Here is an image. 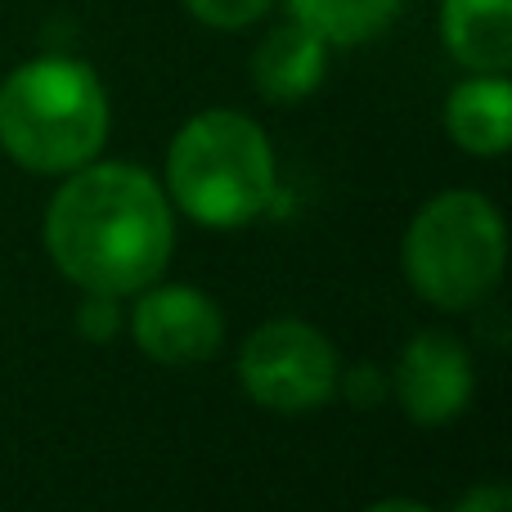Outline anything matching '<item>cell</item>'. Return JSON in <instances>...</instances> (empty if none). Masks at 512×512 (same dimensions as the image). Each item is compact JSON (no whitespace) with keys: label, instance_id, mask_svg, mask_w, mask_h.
Instances as JSON below:
<instances>
[{"label":"cell","instance_id":"7","mask_svg":"<svg viewBox=\"0 0 512 512\" xmlns=\"http://www.w3.org/2000/svg\"><path fill=\"white\" fill-rule=\"evenodd\" d=\"M400 409L418 427H445L472 400V355L450 333H418L396 364Z\"/></svg>","mask_w":512,"mask_h":512},{"label":"cell","instance_id":"15","mask_svg":"<svg viewBox=\"0 0 512 512\" xmlns=\"http://www.w3.org/2000/svg\"><path fill=\"white\" fill-rule=\"evenodd\" d=\"M364 387H369V400H378L382 396V373L378 369H355L351 373V396L364 400Z\"/></svg>","mask_w":512,"mask_h":512},{"label":"cell","instance_id":"4","mask_svg":"<svg viewBox=\"0 0 512 512\" xmlns=\"http://www.w3.org/2000/svg\"><path fill=\"white\" fill-rule=\"evenodd\" d=\"M504 216L477 189H445L414 212L400 243L409 288L441 310H468L495 292L504 274Z\"/></svg>","mask_w":512,"mask_h":512},{"label":"cell","instance_id":"3","mask_svg":"<svg viewBox=\"0 0 512 512\" xmlns=\"http://www.w3.org/2000/svg\"><path fill=\"white\" fill-rule=\"evenodd\" d=\"M167 198L207 230H239L279 198L274 144L239 108H207L167 149Z\"/></svg>","mask_w":512,"mask_h":512},{"label":"cell","instance_id":"14","mask_svg":"<svg viewBox=\"0 0 512 512\" xmlns=\"http://www.w3.org/2000/svg\"><path fill=\"white\" fill-rule=\"evenodd\" d=\"M454 512H512V495H508V486H499V481H490V486H472L468 495L459 499Z\"/></svg>","mask_w":512,"mask_h":512},{"label":"cell","instance_id":"5","mask_svg":"<svg viewBox=\"0 0 512 512\" xmlns=\"http://www.w3.org/2000/svg\"><path fill=\"white\" fill-rule=\"evenodd\" d=\"M239 382L270 414H310L342 387V360L315 324L270 319L243 342Z\"/></svg>","mask_w":512,"mask_h":512},{"label":"cell","instance_id":"8","mask_svg":"<svg viewBox=\"0 0 512 512\" xmlns=\"http://www.w3.org/2000/svg\"><path fill=\"white\" fill-rule=\"evenodd\" d=\"M328 72V45L319 41L310 27H301L297 18L270 27L265 41L252 54V86L261 90L270 104H297L310 99L324 86Z\"/></svg>","mask_w":512,"mask_h":512},{"label":"cell","instance_id":"10","mask_svg":"<svg viewBox=\"0 0 512 512\" xmlns=\"http://www.w3.org/2000/svg\"><path fill=\"white\" fill-rule=\"evenodd\" d=\"M441 41L468 72H508L512 0H441Z\"/></svg>","mask_w":512,"mask_h":512},{"label":"cell","instance_id":"9","mask_svg":"<svg viewBox=\"0 0 512 512\" xmlns=\"http://www.w3.org/2000/svg\"><path fill=\"white\" fill-rule=\"evenodd\" d=\"M445 131L472 158H504L512 144L508 72H472L445 99Z\"/></svg>","mask_w":512,"mask_h":512},{"label":"cell","instance_id":"12","mask_svg":"<svg viewBox=\"0 0 512 512\" xmlns=\"http://www.w3.org/2000/svg\"><path fill=\"white\" fill-rule=\"evenodd\" d=\"M185 9L203 27H216V32H243V27L261 23V18L270 14L274 0H185Z\"/></svg>","mask_w":512,"mask_h":512},{"label":"cell","instance_id":"6","mask_svg":"<svg viewBox=\"0 0 512 512\" xmlns=\"http://www.w3.org/2000/svg\"><path fill=\"white\" fill-rule=\"evenodd\" d=\"M131 337L149 360L185 369V364H203L221 351L225 315L203 288L149 283L144 292H135Z\"/></svg>","mask_w":512,"mask_h":512},{"label":"cell","instance_id":"13","mask_svg":"<svg viewBox=\"0 0 512 512\" xmlns=\"http://www.w3.org/2000/svg\"><path fill=\"white\" fill-rule=\"evenodd\" d=\"M117 324H122V315H117V297L86 292V301H81V310H77L81 337H90V342H108V337L117 333Z\"/></svg>","mask_w":512,"mask_h":512},{"label":"cell","instance_id":"1","mask_svg":"<svg viewBox=\"0 0 512 512\" xmlns=\"http://www.w3.org/2000/svg\"><path fill=\"white\" fill-rule=\"evenodd\" d=\"M171 248V198L135 162H86L63 176L45 207V252L81 292L135 297L162 279Z\"/></svg>","mask_w":512,"mask_h":512},{"label":"cell","instance_id":"2","mask_svg":"<svg viewBox=\"0 0 512 512\" xmlns=\"http://www.w3.org/2000/svg\"><path fill=\"white\" fill-rule=\"evenodd\" d=\"M108 90L68 54L27 59L0 81V149L32 176H68L104 153Z\"/></svg>","mask_w":512,"mask_h":512},{"label":"cell","instance_id":"11","mask_svg":"<svg viewBox=\"0 0 512 512\" xmlns=\"http://www.w3.org/2000/svg\"><path fill=\"white\" fill-rule=\"evenodd\" d=\"M405 0H288V18L319 36L328 50L378 41Z\"/></svg>","mask_w":512,"mask_h":512},{"label":"cell","instance_id":"16","mask_svg":"<svg viewBox=\"0 0 512 512\" xmlns=\"http://www.w3.org/2000/svg\"><path fill=\"white\" fill-rule=\"evenodd\" d=\"M364 512H432V508L418 504V499H382V504H369Z\"/></svg>","mask_w":512,"mask_h":512}]
</instances>
